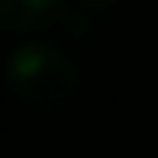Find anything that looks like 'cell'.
Masks as SVG:
<instances>
[{
	"label": "cell",
	"mask_w": 158,
	"mask_h": 158,
	"mask_svg": "<svg viewBox=\"0 0 158 158\" xmlns=\"http://www.w3.org/2000/svg\"><path fill=\"white\" fill-rule=\"evenodd\" d=\"M118 0H74V7L67 3V14H64L61 24H67V31H81L91 24V17L101 14V10H111Z\"/></svg>",
	"instance_id": "obj_3"
},
{
	"label": "cell",
	"mask_w": 158,
	"mask_h": 158,
	"mask_svg": "<svg viewBox=\"0 0 158 158\" xmlns=\"http://www.w3.org/2000/svg\"><path fill=\"white\" fill-rule=\"evenodd\" d=\"M3 81L27 108L57 111L77 91V64L57 44H20L7 54Z\"/></svg>",
	"instance_id": "obj_1"
},
{
	"label": "cell",
	"mask_w": 158,
	"mask_h": 158,
	"mask_svg": "<svg viewBox=\"0 0 158 158\" xmlns=\"http://www.w3.org/2000/svg\"><path fill=\"white\" fill-rule=\"evenodd\" d=\"M71 0H0V31L31 34L61 24Z\"/></svg>",
	"instance_id": "obj_2"
}]
</instances>
